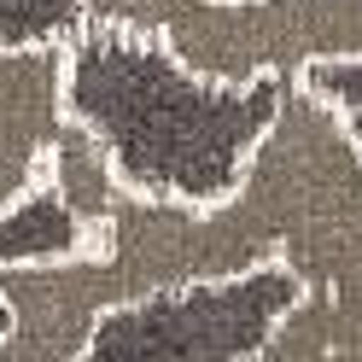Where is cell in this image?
<instances>
[{"mask_svg": "<svg viewBox=\"0 0 362 362\" xmlns=\"http://www.w3.org/2000/svg\"><path fill=\"white\" fill-rule=\"evenodd\" d=\"M88 18L100 24H134V30H164V18L175 0H82Z\"/></svg>", "mask_w": 362, "mask_h": 362, "instance_id": "cell-9", "label": "cell"}, {"mask_svg": "<svg viewBox=\"0 0 362 362\" xmlns=\"http://www.w3.org/2000/svg\"><path fill=\"white\" fill-rule=\"evenodd\" d=\"M82 24V0H0V41H71Z\"/></svg>", "mask_w": 362, "mask_h": 362, "instance_id": "cell-7", "label": "cell"}, {"mask_svg": "<svg viewBox=\"0 0 362 362\" xmlns=\"http://www.w3.org/2000/svg\"><path fill=\"white\" fill-rule=\"evenodd\" d=\"M47 164H53V187H59V199L82 216V228L94 234L100 216H105V205H111V193H117V170H111V158L100 152L94 134H88V129L71 117V123L59 129Z\"/></svg>", "mask_w": 362, "mask_h": 362, "instance_id": "cell-6", "label": "cell"}, {"mask_svg": "<svg viewBox=\"0 0 362 362\" xmlns=\"http://www.w3.org/2000/svg\"><path fill=\"white\" fill-rule=\"evenodd\" d=\"M286 76L216 82L170 53L158 30L88 24L64 41V111L100 141L123 187L211 199L240 187L245 152L281 105Z\"/></svg>", "mask_w": 362, "mask_h": 362, "instance_id": "cell-2", "label": "cell"}, {"mask_svg": "<svg viewBox=\"0 0 362 362\" xmlns=\"http://www.w3.org/2000/svg\"><path fill=\"white\" fill-rule=\"evenodd\" d=\"M304 82L315 88V94H327L339 111H345V123L356 129V141H362V53L310 64V71H304Z\"/></svg>", "mask_w": 362, "mask_h": 362, "instance_id": "cell-8", "label": "cell"}, {"mask_svg": "<svg viewBox=\"0 0 362 362\" xmlns=\"http://www.w3.org/2000/svg\"><path fill=\"white\" fill-rule=\"evenodd\" d=\"M252 263L298 275L257 362H362V141L304 76L281 88L234 193L193 205L117 181L82 252L0 263V362H76L105 310Z\"/></svg>", "mask_w": 362, "mask_h": 362, "instance_id": "cell-1", "label": "cell"}, {"mask_svg": "<svg viewBox=\"0 0 362 362\" xmlns=\"http://www.w3.org/2000/svg\"><path fill=\"white\" fill-rule=\"evenodd\" d=\"M158 35L199 76L298 82L322 59L362 53V0H175Z\"/></svg>", "mask_w": 362, "mask_h": 362, "instance_id": "cell-4", "label": "cell"}, {"mask_svg": "<svg viewBox=\"0 0 362 362\" xmlns=\"http://www.w3.org/2000/svg\"><path fill=\"white\" fill-rule=\"evenodd\" d=\"M64 123V41H0V211L41 181Z\"/></svg>", "mask_w": 362, "mask_h": 362, "instance_id": "cell-5", "label": "cell"}, {"mask_svg": "<svg viewBox=\"0 0 362 362\" xmlns=\"http://www.w3.org/2000/svg\"><path fill=\"white\" fill-rule=\"evenodd\" d=\"M298 298V275L281 263H252L240 275L164 286L146 298H129L105 310L88 327L82 356L105 362H141V356H175V362H245L263 356L275 322Z\"/></svg>", "mask_w": 362, "mask_h": 362, "instance_id": "cell-3", "label": "cell"}]
</instances>
